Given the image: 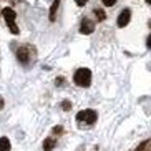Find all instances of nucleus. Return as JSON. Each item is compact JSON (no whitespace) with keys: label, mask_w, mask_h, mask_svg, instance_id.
I'll list each match as a JSON object with an SVG mask.
<instances>
[{"label":"nucleus","mask_w":151,"mask_h":151,"mask_svg":"<svg viewBox=\"0 0 151 151\" xmlns=\"http://www.w3.org/2000/svg\"><path fill=\"white\" fill-rule=\"evenodd\" d=\"M55 146H57V139H55V138H47L43 141V150L45 151H53Z\"/></svg>","instance_id":"nucleus-7"},{"label":"nucleus","mask_w":151,"mask_h":151,"mask_svg":"<svg viewBox=\"0 0 151 151\" xmlns=\"http://www.w3.org/2000/svg\"><path fill=\"white\" fill-rule=\"evenodd\" d=\"M93 30H95V23L91 20H88V18H83L81 20V25H80V33L90 35V33H93Z\"/></svg>","instance_id":"nucleus-5"},{"label":"nucleus","mask_w":151,"mask_h":151,"mask_svg":"<svg viewBox=\"0 0 151 151\" xmlns=\"http://www.w3.org/2000/svg\"><path fill=\"white\" fill-rule=\"evenodd\" d=\"M101 2H103V5H105V7H111V5L116 4V0H101Z\"/></svg>","instance_id":"nucleus-13"},{"label":"nucleus","mask_w":151,"mask_h":151,"mask_svg":"<svg viewBox=\"0 0 151 151\" xmlns=\"http://www.w3.org/2000/svg\"><path fill=\"white\" fill-rule=\"evenodd\" d=\"M12 150V145H10L9 138H0V151H10Z\"/></svg>","instance_id":"nucleus-9"},{"label":"nucleus","mask_w":151,"mask_h":151,"mask_svg":"<svg viewBox=\"0 0 151 151\" xmlns=\"http://www.w3.org/2000/svg\"><path fill=\"white\" fill-rule=\"evenodd\" d=\"M55 81H57V85H63V81H65V80H63V78H57Z\"/></svg>","instance_id":"nucleus-16"},{"label":"nucleus","mask_w":151,"mask_h":151,"mask_svg":"<svg viewBox=\"0 0 151 151\" xmlns=\"http://www.w3.org/2000/svg\"><path fill=\"white\" fill-rule=\"evenodd\" d=\"M73 81H75V85H78L81 88L90 86V83H91V71L88 68H78L75 71V75H73Z\"/></svg>","instance_id":"nucleus-1"},{"label":"nucleus","mask_w":151,"mask_h":151,"mask_svg":"<svg viewBox=\"0 0 151 151\" xmlns=\"http://www.w3.org/2000/svg\"><path fill=\"white\" fill-rule=\"evenodd\" d=\"M136 151H150V139H145V141L136 148Z\"/></svg>","instance_id":"nucleus-11"},{"label":"nucleus","mask_w":151,"mask_h":151,"mask_svg":"<svg viewBox=\"0 0 151 151\" xmlns=\"http://www.w3.org/2000/svg\"><path fill=\"white\" fill-rule=\"evenodd\" d=\"M98 115L95 110H83L76 115V121H85L86 124H93L96 121Z\"/></svg>","instance_id":"nucleus-3"},{"label":"nucleus","mask_w":151,"mask_h":151,"mask_svg":"<svg viewBox=\"0 0 151 151\" xmlns=\"http://www.w3.org/2000/svg\"><path fill=\"white\" fill-rule=\"evenodd\" d=\"M62 108L65 111H68V110H71V103L68 101V100H65V101H62Z\"/></svg>","instance_id":"nucleus-12"},{"label":"nucleus","mask_w":151,"mask_h":151,"mask_svg":"<svg viewBox=\"0 0 151 151\" xmlns=\"http://www.w3.org/2000/svg\"><path fill=\"white\" fill-rule=\"evenodd\" d=\"M2 15H4V18H5V22H7V25H9L10 32H12L14 35H18V27H17V23H15V18H17L15 10L9 9V7H5V9L2 10Z\"/></svg>","instance_id":"nucleus-2"},{"label":"nucleus","mask_w":151,"mask_h":151,"mask_svg":"<svg viewBox=\"0 0 151 151\" xmlns=\"http://www.w3.org/2000/svg\"><path fill=\"white\" fill-rule=\"evenodd\" d=\"M2 108H4V98L0 96V110H2Z\"/></svg>","instance_id":"nucleus-17"},{"label":"nucleus","mask_w":151,"mask_h":151,"mask_svg":"<svg viewBox=\"0 0 151 151\" xmlns=\"http://www.w3.org/2000/svg\"><path fill=\"white\" fill-rule=\"evenodd\" d=\"M17 58L18 62L23 63V65H27L30 62V48H28V45H23V47H20L17 50Z\"/></svg>","instance_id":"nucleus-4"},{"label":"nucleus","mask_w":151,"mask_h":151,"mask_svg":"<svg viewBox=\"0 0 151 151\" xmlns=\"http://www.w3.org/2000/svg\"><path fill=\"white\" fill-rule=\"evenodd\" d=\"M75 2H76V5H78V7H83V5L88 2V0H75Z\"/></svg>","instance_id":"nucleus-15"},{"label":"nucleus","mask_w":151,"mask_h":151,"mask_svg":"<svg viewBox=\"0 0 151 151\" xmlns=\"http://www.w3.org/2000/svg\"><path fill=\"white\" fill-rule=\"evenodd\" d=\"M95 15H96L98 22H103V20L106 18V14H105V10L103 9H95Z\"/></svg>","instance_id":"nucleus-10"},{"label":"nucleus","mask_w":151,"mask_h":151,"mask_svg":"<svg viewBox=\"0 0 151 151\" xmlns=\"http://www.w3.org/2000/svg\"><path fill=\"white\" fill-rule=\"evenodd\" d=\"M53 133H58V134L63 133V128H62V126H55V128H53Z\"/></svg>","instance_id":"nucleus-14"},{"label":"nucleus","mask_w":151,"mask_h":151,"mask_svg":"<svg viewBox=\"0 0 151 151\" xmlns=\"http://www.w3.org/2000/svg\"><path fill=\"white\" fill-rule=\"evenodd\" d=\"M129 20H131V12H129L128 9H124L120 14V17H118V27L120 28L126 27V25L129 23Z\"/></svg>","instance_id":"nucleus-6"},{"label":"nucleus","mask_w":151,"mask_h":151,"mask_svg":"<svg viewBox=\"0 0 151 151\" xmlns=\"http://www.w3.org/2000/svg\"><path fill=\"white\" fill-rule=\"evenodd\" d=\"M60 2H62V0H53V4L50 7V22H53L55 17H57V10H58V7H60Z\"/></svg>","instance_id":"nucleus-8"},{"label":"nucleus","mask_w":151,"mask_h":151,"mask_svg":"<svg viewBox=\"0 0 151 151\" xmlns=\"http://www.w3.org/2000/svg\"><path fill=\"white\" fill-rule=\"evenodd\" d=\"M150 2H151V0H146V4H150Z\"/></svg>","instance_id":"nucleus-18"}]
</instances>
